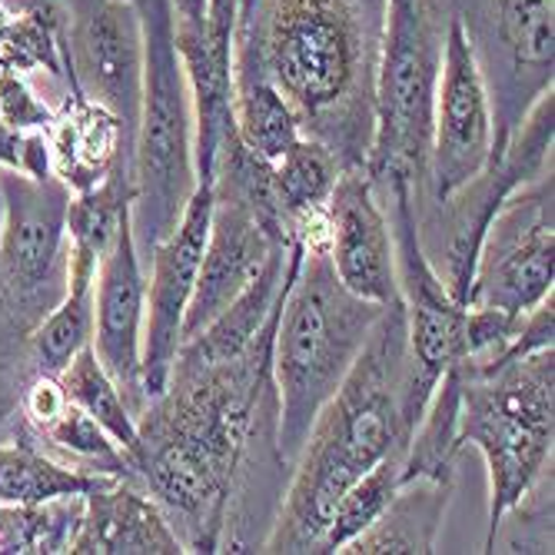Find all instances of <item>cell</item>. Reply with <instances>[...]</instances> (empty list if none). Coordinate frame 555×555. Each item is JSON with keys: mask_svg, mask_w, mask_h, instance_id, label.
<instances>
[{"mask_svg": "<svg viewBox=\"0 0 555 555\" xmlns=\"http://www.w3.org/2000/svg\"><path fill=\"white\" fill-rule=\"evenodd\" d=\"M460 376L456 446L476 449L489 473V532L482 552L519 502L552 473L555 346L513 357L492 370L452 363Z\"/></svg>", "mask_w": 555, "mask_h": 555, "instance_id": "5b68a950", "label": "cell"}, {"mask_svg": "<svg viewBox=\"0 0 555 555\" xmlns=\"http://www.w3.org/2000/svg\"><path fill=\"white\" fill-rule=\"evenodd\" d=\"M492 157V100L460 14L449 17L433 107L429 177L416 210L469 183Z\"/></svg>", "mask_w": 555, "mask_h": 555, "instance_id": "4fadbf2b", "label": "cell"}, {"mask_svg": "<svg viewBox=\"0 0 555 555\" xmlns=\"http://www.w3.org/2000/svg\"><path fill=\"white\" fill-rule=\"evenodd\" d=\"M492 100V160L555 77V0H476L456 8Z\"/></svg>", "mask_w": 555, "mask_h": 555, "instance_id": "9c48e42d", "label": "cell"}, {"mask_svg": "<svg viewBox=\"0 0 555 555\" xmlns=\"http://www.w3.org/2000/svg\"><path fill=\"white\" fill-rule=\"evenodd\" d=\"M143 317H146V270L127 223L100 260L93 280V336L90 346L100 366L117 383L133 416L146 406L143 389Z\"/></svg>", "mask_w": 555, "mask_h": 555, "instance_id": "9a60e30c", "label": "cell"}, {"mask_svg": "<svg viewBox=\"0 0 555 555\" xmlns=\"http://www.w3.org/2000/svg\"><path fill=\"white\" fill-rule=\"evenodd\" d=\"M67 204L57 177L0 170V289L27 336L67 296Z\"/></svg>", "mask_w": 555, "mask_h": 555, "instance_id": "30bf717a", "label": "cell"}, {"mask_svg": "<svg viewBox=\"0 0 555 555\" xmlns=\"http://www.w3.org/2000/svg\"><path fill=\"white\" fill-rule=\"evenodd\" d=\"M555 273V183L552 170L516 186L489 220L466 307L529 317L552 296Z\"/></svg>", "mask_w": 555, "mask_h": 555, "instance_id": "8fae6325", "label": "cell"}, {"mask_svg": "<svg viewBox=\"0 0 555 555\" xmlns=\"http://www.w3.org/2000/svg\"><path fill=\"white\" fill-rule=\"evenodd\" d=\"M214 190V186H210ZM289 240L273 233L246 199L227 190H214V214H210V233L204 246V260L196 270L193 296L183 317V339L196 336L220 310L246 289L263 263L283 249Z\"/></svg>", "mask_w": 555, "mask_h": 555, "instance_id": "e0dca14e", "label": "cell"}, {"mask_svg": "<svg viewBox=\"0 0 555 555\" xmlns=\"http://www.w3.org/2000/svg\"><path fill=\"white\" fill-rule=\"evenodd\" d=\"M61 392L80 406L87 416H93L100 426L107 429V436L127 452V460L133 466V456L140 449V433H137V416L130 413V406L124 402L117 383L107 376V370L100 366L93 346H83L77 357L70 360V366L57 376Z\"/></svg>", "mask_w": 555, "mask_h": 555, "instance_id": "d4e9b609", "label": "cell"}, {"mask_svg": "<svg viewBox=\"0 0 555 555\" xmlns=\"http://www.w3.org/2000/svg\"><path fill=\"white\" fill-rule=\"evenodd\" d=\"M210 214H214V190H210V183H196L173 233L164 236L154 249H150V257L143 260V267L150 263L146 317H143V389H146V402L164 392L173 357L183 343V317H186L190 296H193L199 260H204Z\"/></svg>", "mask_w": 555, "mask_h": 555, "instance_id": "5bb4252c", "label": "cell"}, {"mask_svg": "<svg viewBox=\"0 0 555 555\" xmlns=\"http://www.w3.org/2000/svg\"><path fill=\"white\" fill-rule=\"evenodd\" d=\"M383 307L352 296L333 263L330 249H307L286 286L273 336V383L280 396V449L296 463L317 413L346 379L360 357Z\"/></svg>", "mask_w": 555, "mask_h": 555, "instance_id": "277c9868", "label": "cell"}, {"mask_svg": "<svg viewBox=\"0 0 555 555\" xmlns=\"http://www.w3.org/2000/svg\"><path fill=\"white\" fill-rule=\"evenodd\" d=\"M74 555H183L164 509L137 479H107L83 495Z\"/></svg>", "mask_w": 555, "mask_h": 555, "instance_id": "ac0fdd59", "label": "cell"}, {"mask_svg": "<svg viewBox=\"0 0 555 555\" xmlns=\"http://www.w3.org/2000/svg\"><path fill=\"white\" fill-rule=\"evenodd\" d=\"M386 0H257L236 27L233 77L270 80L343 170L366 167Z\"/></svg>", "mask_w": 555, "mask_h": 555, "instance_id": "7a4b0ae2", "label": "cell"}, {"mask_svg": "<svg viewBox=\"0 0 555 555\" xmlns=\"http://www.w3.org/2000/svg\"><path fill=\"white\" fill-rule=\"evenodd\" d=\"M410 376L413 357L399 299L383 307L346 379L317 413L263 552L317 555L343 492L389 452L410 449L416 433L406 402Z\"/></svg>", "mask_w": 555, "mask_h": 555, "instance_id": "3957f363", "label": "cell"}, {"mask_svg": "<svg viewBox=\"0 0 555 555\" xmlns=\"http://www.w3.org/2000/svg\"><path fill=\"white\" fill-rule=\"evenodd\" d=\"M21 426H24V433L30 436L34 446H40L47 456L61 460L64 466H74V469L93 473V476L137 479L133 476V466L127 460V452L107 436V429L100 426L93 416H87L80 406H74L67 396L57 402L54 413L43 416L40 423L27 426L21 420Z\"/></svg>", "mask_w": 555, "mask_h": 555, "instance_id": "603a6c76", "label": "cell"}, {"mask_svg": "<svg viewBox=\"0 0 555 555\" xmlns=\"http://www.w3.org/2000/svg\"><path fill=\"white\" fill-rule=\"evenodd\" d=\"M133 167H117L104 183L70 193L67 204V286L87 289L96 280L100 260L111 254L120 230L130 223Z\"/></svg>", "mask_w": 555, "mask_h": 555, "instance_id": "ffe728a7", "label": "cell"}, {"mask_svg": "<svg viewBox=\"0 0 555 555\" xmlns=\"http://www.w3.org/2000/svg\"><path fill=\"white\" fill-rule=\"evenodd\" d=\"M107 479L117 476L80 473L54 456H47L24 433L21 416H14L8 429L0 433V502L4 506H40V502L61 495H87Z\"/></svg>", "mask_w": 555, "mask_h": 555, "instance_id": "7402d4cb", "label": "cell"}, {"mask_svg": "<svg viewBox=\"0 0 555 555\" xmlns=\"http://www.w3.org/2000/svg\"><path fill=\"white\" fill-rule=\"evenodd\" d=\"M30 376H34V360H30L27 333L14 320L4 289H0V433L17 416L21 392Z\"/></svg>", "mask_w": 555, "mask_h": 555, "instance_id": "f1b7e54d", "label": "cell"}, {"mask_svg": "<svg viewBox=\"0 0 555 555\" xmlns=\"http://www.w3.org/2000/svg\"><path fill=\"white\" fill-rule=\"evenodd\" d=\"M143 24V100L133 137L130 227L140 260L180 223L196 190L193 100L167 0H133Z\"/></svg>", "mask_w": 555, "mask_h": 555, "instance_id": "8992f818", "label": "cell"}, {"mask_svg": "<svg viewBox=\"0 0 555 555\" xmlns=\"http://www.w3.org/2000/svg\"><path fill=\"white\" fill-rule=\"evenodd\" d=\"M406 452L410 449H396L389 456H383L370 473H363L357 482H352L343 499L336 502V509L330 516V526L317 545V555H333L343 552L352 539H357L363 529H370L379 513L392 502V495L402 486V466H406Z\"/></svg>", "mask_w": 555, "mask_h": 555, "instance_id": "4316f807", "label": "cell"}, {"mask_svg": "<svg viewBox=\"0 0 555 555\" xmlns=\"http://www.w3.org/2000/svg\"><path fill=\"white\" fill-rule=\"evenodd\" d=\"M283 296L243 357L227 363L177 357L164 392L137 416L133 476L154 495L186 552H220L249 433L260 410L276 399L273 336Z\"/></svg>", "mask_w": 555, "mask_h": 555, "instance_id": "6da1fadb", "label": "cell"}, {"mask_svg": "<svg viewBox=\"0 0 555 555\" xmlns=\"http://www.w3.org/2000/svg\"><path fill=\"white\" fill-rule=\"evenodd\" d=\"M90 336H93V286L87 289L67 286V296L27 336L34 373H47L57 379L77 352L90 346Z\"/></svg>", "mask_w": 555, "mask_h": 555, "instance_id": "83f0119b", "label": "cell"}, {"mask_svg": "<svg viewBox=\"0 0 555 555\" xmlns=\"http://www.w3.org/2000/svg\"><path fill=\"white\" fill-rule=\"evenodd\" d=\"M330 263L339 283L376 307L399 302L396 240L366 167L339 170L330 193Z\"/></svg>", "mask_w": 555, "mask_h": 555, "instance_id": "2e32d148", "label": "cell"}, {"mask_svg": "<svg viewBox=\"0 0 555 555\" xmlns=\"http://www.w3.org/2000/svg\"><path fill=\"white\" fill-rule=\"evenodd\" d=\"M452 14L456 0H386L366 157L373 193L402 183L413 190V204L426 193L436 83Z\"/></svg>", "mask_w": 555, "mask_h": 555, "instance_id": "52a82bcc", "label": "cell"}, {"mask_svg": "<svg viewBox=\"0 0 555 555\" xmlns=\"http://www.w3.org/2000/svg\"><path fill=\"white\" fill-rule=\"evenodd\" d=\"M67 90L107 107L137 137L143 100V24L133 0H64Z\"/></svg>", "mask_w": 555, "mask_h": 555, "instance_id": "7c38bea8", "label": "cell"}, {"mask_svg": "<svg viewBox=\"0 0 555 555\" xmlns=\"http://www.w3.org/2000/svg\"><path fill=\"white\" fill-rule=\"evenodd\" d=\"M11 21H14V17H8L4 11H0V40H4V34H8V27H11Z\"/></svg>", "mask_w": 555, "mask_h": 555, "instance_id": "836d02e7", "label": "cell"}, {"mask_svg": "<svg viewBox=\"0 0 555 555\" xmlns=\"http://www.w3.org/2000/svg\"><path fill=\"white\" fill-rule=\"evenodd\" d=\"M50 0H0V11L8 17H30L37 11H43Z\"/></svg>", "mask_w": 555, "mask_h": 555, "instance_id": "1f68e13d", "label": "cell"}, {"mask_svg": "<svg viewBox=\"0 0 555 555\" xmlns=\"http://www.w3.org/2000/svg\"><path fill=\"white\" fill-rule=\"evenodd\" d=\"M452 482L439 479H406L392 495L379 519L363 529L343 552L352 555H429L449 509Z\"/></svg>", "mask_w": 555, "mask_h": 555, "instance_id": "44dd1931", "label": "cell"}, {"mask_svg": "<svg viewBox=\"0 0 555 555\" xmlns=\"http://www.w3.org/2000/svg\"><path fill=\"white\" fill-rule=\"evenodd\" d=\"M254 4H257V0H240V21H236V27L249 17V11H254Z\"/></svg>", "mask_w": 555, "mask_h": 555, "instance_id": "d6a6232c", "label": "cell"}, {"mask_svg": "<svg viewBox=\"0 0 555 555\" xmlns=\"http://www.w3.org/2000/svg\"><path fill=\"white\" fill-rule=\"evenodd\" d=\"M43 133L50 143V170L70 193L104 183L117 167H133V137L127 127L77 90L61 96Z\"/></svg>", "mask_w": 555, "mask_h": 555, "instance_id": "d6986e66", "label": "cell"}, {"mask_svg": "<svg viewBox=\"0 0 555 555\" xmlns=\"http://www.w3.org/2000/svg\"><path fill=\"white\" fill-rule=\"evenodd\" d=\"M339 170L343 167L320 140L299 137L273 164V193H276L283 227H289L293 220L307 217L313 210H323L330 204V193L336 186Z\"/></svg>", "mask_w": 555, "mask_h": 555, "instance_id": "484cf974", "label": "cell"}, {"mask_svg": "<svg viewBox=\"0 0 555 555\" xmlns=\"http://www.w3.org/2000/svg\"><path fill=\"white\" fill-rule=\"evenodd\" d=\"M0 170H17L34 180L54 177L50 170V143L43 130H17L0 117Z\"/></svg>", "mask_w": 555, "mask_h": 555, "instance_id": "f546056e", "label": "cell"}, {"mask_svg": "<svg viewBox=\"0 0 555 555\" xmlns=\"http://www.w3.org/2000/svg\"><path fill=\"white\" fill-rule=\"evenodd\" d=\"M0 117L17 130H47V124L54 120V107L24 74L0 70Z\"/></svg>", "mask_w": 555, "mask_h": 555, "instance_id": "4dcf8cb0", "label": "cell"}, {"mask_svg": "<svg viewBox=\"0 0 555 555\" xmlns=\"http://www.w3.org/2000/svg\"><path fill=\"white\" fill-rule=\"evenodd\" d=\"M233 124L240 140L270 164L302 137L296 111L263 77H233Z\"/></svg>", "mask_w": 555, "mask_h": 555, "instance_id": "cb8c5ba5", "label": "cell"}, {"mask_svg": "<svg viewBox=\"0 0 555 555\" xmlns=\"http://www.w3.org/2000/svg\"><path fill=\"white\" fill-rule=\"evenodd\" d=\"M552 137H555V93L535 100L519 130L513 133L506 154L486 164L469 183L452 190L446 199L416 210V227L429 263L442 276L449 296L466 307L473 267L482 233L506 196L532 177L552 170Z\"/></svg>", "mask_w": 555, "mask_h": 555, "instance_id": "ba28073f", "label": "cell"}]
</instances>
